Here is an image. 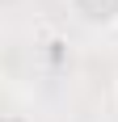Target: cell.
<instances>
[{
    "label": "cell",
    "mask_w": 118,
    "mask_h": 122,
    "mask_svg": "<svg viewBox=\"0 0 118 122\" xmlns=\"http://www.w3.org/2000/svg\"><path fill=\"white\" fill-rule=\"evenodd\" d=\"M63 4L89 30H114L118 25V0H63Z\"/></svg>",
    "instance_id": "6da1fadb"
}]
</instances>
